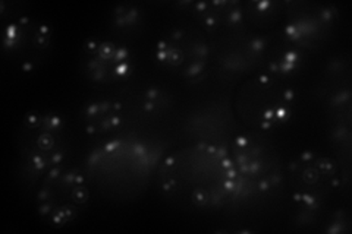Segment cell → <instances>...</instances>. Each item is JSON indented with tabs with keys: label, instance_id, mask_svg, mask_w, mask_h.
<instances>
[{
	"label": "cell",
	"instance_id": "1",
	"mask_svg": "<svg viewBox=\"0 0 352 234\" xmlns=\"http://www.w3.org/2000/svg\"><path fill=\"white\" fill-rule=\"evenodd\" d=\"M37 192V211L50 226L63 227L76 220L90 199L82 173L65 164L43 174Z\"/></svg>",
	"mask_w": 352,
	"mask_h": 234
},
{
	"label": "cell",
	"instance_id": "2",
	"mask_svg": "<svg viewBox=\"0 0 352 234\" xmlns=\"http://www.w3.org/2000/svg\"><path fill=\"white\" fill-rule=\"evenodd\" d=\"M68 132L63 117L56 113H30L22 121L19 150L36 173L65 164L68 155Z\"/></svg>",
	"mask_w": 352,
	"mask_h": 234
},
{
	"label": "cell",
	"instance_id": "3",
	"mask_svg": "<svg viewBox=\"0 0 352 234\" xmlns=\"http://www.w3.org/2000/svg\"><path fill=\"white\" fill-rule=\"evenodd\" d=\"M295 93L279 78L260 73L247 88L242 116L252 128L270 130L288 121L294 113Z\"/></svg>",
	"mask_w": 352,
	"mask_h": 234
},
{
	"label": "cell",
	"instance_id": "4",
	"mask_svg": "<svg viewBox=\"0 0 352 234\" xmlns=\"http://www.w3.org/2000/svg\"><path fill=\"white\" fill-rule=\"evenodd\" d=\"M208 47L200 36L185 28H176L154 47V59L164 68L186 80H198L206 69Z\"/></svg>",
	"mask_w": 352,
	"mask_h": 234
},
{
	"label": "cell",
	"instance_id": "5",
	"mask_svg": "<svg viewBox=\"0 0 352 234\" xmlns=\"http://www.w3.org/2000/svg\"><path fill=\"white\" fill-rule=\"evenodd\" d=\"M82 69L93 82L110 85L126 80L134 71V59L125 46L93 38L84 46Z\"/></svg>",
	"mask_w": 352,
	"mask_h": 234
},
{
	"label": "cell",
	"instance_id": "6",
	"mask_svg": "<svg viewBox=\"0 0 352 234\" xmlns=\"http://www.w3.org/2000/svg\"><path fill=\"white\" fill-rule=\"evenodd\" d=\"M52 31L49 25L40 24L36 19L22 16L5 32V47L18 53L21 68L25 72L34 71L37 60L43 58L50 46Z\"/></svg>",
	"mask_w": 352,
	"mask_h": 234
},
{
	"label": "cell",
	"instance_id": "7",
	"mask_svg": "<svg viewBox=\"0 0 352 234\" xmlns=\"http://www.w3.org/2000/svg\"><path fill=\"white\" fill-rule=\"evenodd\" d=\"M124 107L112 100H98L87 103L81 110L84 130L91 137L106 135L119 130L124 125Z\"/></svg>",
	"mask_w": 352,
	"mask_h": 234
},
{
	"label": "cell",
	"instance_id": "8",
	"mask_svg": "<svg viewBox=\"0 0 352 234\" xmlns=\"http://www.w3.org/2000/svg\"><path fill=\"white\" fill-rule=\"evenodd\" d=\"M301 65V54L300 51L294 49L292 46H282L280 49L274 50L272 54H269L267 59V71L266 73L274 76V78H285L289 76Z\"/></svg>",
	"mask_w": 352,
	"mask_h": 234
},
{
	"label": "cell",
	"instance_id": "9",
	"mask_svg": "<svg viewBox=\"0 0 352 234\" xmlns=\"http://www.w3.org/2000/svg\"><path fill=\"white\" fill-rule=\"evenodd\" d=\"M168 106V95L164 91L159 90L156 86L148 88L147 91L141 95V110L146 115H154Z\"/></svg>",
	"mask_w": 352,
	"mask_h": 234
},
{
	"label": "cell",
	"instance_id": "10",
	"mask_svg": "<svg viewBox=\"0 0 352 234\" xmlns=\"http://www.w3.org/2000/svg\"><path fill=\"white\" fill-rule=\"evenodd\" d=\"M141 18L140 10L132 6V5H122L116 8L115 12V24L119 28H131L138 24V21Z\"/></svg>",
	"mask_w": 352,
	"mask_h": 234
}]
</instances>
